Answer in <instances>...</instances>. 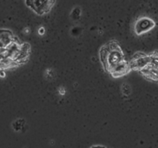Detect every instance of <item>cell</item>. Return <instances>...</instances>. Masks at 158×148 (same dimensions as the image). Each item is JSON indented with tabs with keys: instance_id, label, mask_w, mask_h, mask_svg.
Wrapping results in <instances>:
<instances>
[{
	"instance_id": "cell-5",
	"label": "cell",
	"mask_w": 158,
	"mask_h": 148,
	"mask_svg": "<svg viewBox=\"0 0 158 148\" xmlns=\"http://www.w3.org/2000/svg\"><path fill=\"white\" fill-rule=\"evenodd\" d=\"M16 39L11 31L6 29H0V48H6Z\"/></svg>"
},
{
	"instance_id": "cell-1",
	"label": "cell",
	"mask_w": 158,
	"mask_h": 148,
	"mask_svg": "<svg viewBox=\"0 0 158 148\" xmlns=\"http://www.w3.org/2000/svg\"><path fill=\"white\" fill-rule=\"evenodd\" d=\"M99 57L105 71L114 78L122 77L131 71L124 52L115 40L108 41L100 48Z\"/></svg>"
},
{
	"instance_id": "cell-3",
	"label": "cell",
	"mask_w": 158,
	"mask_h": 148,
	"mask_svg": "<svg viewBox=\"0 0 158 148\" xmlns=\"http://www.w3.org/2000/svg\"><path fill=\"white\" fill-rule=\"evenodd\" d=\"M155 27H156V22L152 18L147 17H139L135 21V26H134V31H135V35H141L149 32Z\"/></svg>"
},
{
	"instance_id": "cell-7",
	"label": "cell",
	"mask_w": 158,
	"mask_h": 148,
	"mask_svg": "<svg viewBox=\"0 0 158 148\" xmlns=\"http://www.w3.org/2000/svg\"><path fill=\"white\" fill-rule=\"evenodd\" d=\"M21 121L22 120H17L16 122H14V124H13V127H14V129L16 130V131H19V130H21L22 129V127L24 126V125H25V121L24 122H22V124H20L21 123Z\"/></svg>"
},
{
	"instance_id": "cell-2",
	"label": "cell",
	"mask_w": 158,
	"mask_h": 148,
	"mask_svg": "<svg viewBox=\"0 0 158 148\" xmlns=\"http://www.w3.org/2000/svg\"><path fill=\"white\" fill-rule=\"evenodd\" d=\"M25 3L36 15L44 16L54 7L56 0H25Z\"/></svg>"
},
{
	"instance_id": "cell-4",
	"label": "cell",
	"mask_w": 158,
	"mask_h": 148,
	"mask_svg": "<svg viewBox=\"0 0 158 148\" xmlns=\"http://www.w3.org/2000/svg\"><path fill=\"white\" fill-rule=\"evenodd\" d=\"M130 70L135 71H140L144 66L148 64V54L143 53V52H136L132 59L128 62Z\"/></svg>"
},
{
	"instance_id": "cell-8",
	"label": "cell",
	"mask_w": 158,
	"mask_h": 148,
	"mask_svg": "<svg viewBox=\"0 0 158 148\" xmlns=\"http://www.w3.org/2000/svg\"><path fill=\"white\" fill-rule=\"evenodd\" d=\"M91 148H106V147H105V146H92Z\"/></svg>"
},
{
	"instance_id": "cell-6",
	"label": "cell",
	"mask_w": 158,
	"mask_h": 148,
	"mask_svg": "<svg viewBox=\"0 0 158 148\" xmlns=\"http://www.w3.org/2000/svg\"><path fill=\"white\" fill-rule=\"evenodd\" d=\"M146 66L158 71V50L148 54V64Z\"/></svg>"
}]
</instances>
